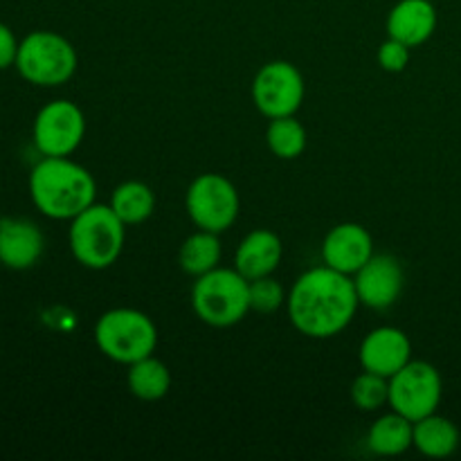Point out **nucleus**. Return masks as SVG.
<instances>
[{"instance_id": "21", "label": "nucleus", "mask_w": 461, "mask_h": 461, "mask_svg": "<svg viewBox=\"0 0 461 461\" xmlns=\"http://www.w3.org/2000/svg\"><path fill=\"white\" fill-rule=\"evenodd\" d=\"M111 207L126 225L144 223L156 210V194L142 180H126L113 189Z\"/></svg>"}, {"instance_id": "24", "label": "nucleus", "mask_w": 461, "mask_h": 461, "mask_svg": "<svg viewBox=\"0 0 461 461\" xmlns=\"http://www.w3.org/2000/svg\"><path fill=\"white\" fill-rule=\"evenodd\" d=\"M284 302H286V293H284V286L273 275H266V277L250 282V311L275 313V311L282 309Z\"/></svg>"}, {"instance_id": "25", "label": "nucleus", "mask_w": 461, "mask_h": 461, "mask_svg": "<svg viewBox=\"0 0 461 461\" xmlns=\"http://www.w3.org/2000/svg\"><path fill=\"white\" fill-rule=\"evenodd\" d=\"M410 45L401 43V41L390 39L383 41V45L378 48V63L385 72H403L410 63Z\"/></svg>"}, {"instance_id": "2", "label": "nucleus", "mask_w": 461, "mask_h": 461, "mask_svg": "<svg viewBox=\"0 0 461 461\" xmlns=\"http://www.w3.org/2000/svg\"><path fill=\"white\" fill-rule=\"evenodd\" d=\"M30 196L36 210L48 219L72 221L93 205L97 183L93 174L84 165L70 160V156H43L30 171Z\"/></svg>"}, {"instance_id": "20", "label": "nucleus", "mask_w": 461, "mask_h": 461, "mask_svg": "<svg viewBox=\"0 0 461 461\" xmlns=\"http://www.w3.org/2000/svg\"><path fill=\"white\" fill-rule=\"evenodd\" d=\"M221 255H223V248H221L219 234L207 232V230H196L180 246L178 264L187 275L201 277V275L219 268Z\"/></svg>"}, {"instance_id": "16", "label": "nucleus", "mask_w": 461, "mask_h": 461, "mask_svg": "<svg viewBox=\"0 0 461 461\" xmlns=\"http://www.w3.org/2000/svg\"><path fill=\"white\" fill-rule=\"evenodd\" d=\"M437 30V9L430 0H399L387 16V36L417 48Z\"/></svg>"}, {"instance_id": "17", "label": "nucleus", "mask_w": 461, "mask_h": 461, "mask_svg": "<svg viewBox=\"0 0 461 461\" xmlns=\"http://www.w3.org/2000/svg\"><path fill=\"white\" fill-rule=\"evenodd\" d=\"M414 446V423L403 414H383L367 432V448L381 457H399Z\"/></svg>"}, {"instance_id": "13", "label": "nucleus", "mask_w": 461, "mask_h": 461, "mask_svg": "<svg viewBox=\"0 0 461 461\" xmlns=\"http://www.w3.org/2000/svg\"><path fill=\"white\" fill-rule=\"evenodd\" d=\"M374 257V239L360 223H340L329 230L322 243V261L329 268L354 277Z\"/></svg>"}, {"instance_id": "5", "label": "nucleus", "mask_w": 461, "mask_h": 461, "mask_svg": "<svg viewBox=\"0 0 461 461\" xmlns=\"http://www.w3.org/2000/svg\"><path fill=\"white\" fill-rule=\"evenodd\" d=\"M95 342L113 363L133 365L153 356L158 347V329L147 313L122 306L99 315L95 324Z\"/></svg>"}, {"instance_id": "26", "label": "nucleus", "mask_w": 461, "mask_h": 461, "mask_svg": "<svg viewBox=\"0 0 461 461\" xmlns=\"http://www.w3.org/2000/svg\"><path fill=\"white\" fill-rule=\"evenodd\" d=\"M21 41L14 36L12 27L0 23V70H7V68L16 66V54Z\"/></svg>"}, {"instance_id": "9", "label": "nucleus", "mask_w": 461, "mask_h": 461, "mask_svg": "<svg viewBox=\"0 0 461 461\" xmlns=\"http://www.w3.org/2000/svg\"><path fill=\"white\" fill-rule=\"evenodd\" d=\"M86 117L84 111L70 99H54L45 104L34 117L32 138L43 156H72L84 142Z\"/></svg>"}, {"instance_id": "4", "label": "nucleus", "mask_w": 461, "mask_h": 461, "mask_svg": "<svg viewBox=\"0 0 461 461\" xmlns=\"http://www.w3.org/2000/svg\"><path fill=\"white\" fill-rule=\"evenodd\" d=\"M192 309L201 322L228 329L241 322L250 311V282L237 268H214L196 277Z\"/></svg>"}, {"instance_id": "1", "label": "nucleus", "mask_w": 461, "mask_h": 461, "mask_svg": "<svg viewBox=\"0 0 461 461\" xmlns=\"http://www.w3.org/2000/svg\"><path fill=\"white\" fill-rule=\"evenodd\" d=\"M358 304L354 279L324 264L300 275L286 297L293 327L302 336L315 340L345 331L354 320Z\"/></svg>"}, {"instance_id": "7", "label": "nucleus", "mask_w": 461, "mask_h": 461, "mask_svg": "<svg viewBox=\"0 0 461 461\" xmlns=\"http://www.w3.org/2000/svg\"><path fill=\"white\" fill-rule=\"evenodd\" d=\"M185 207L198 230L221 234L234 225L241 201L232 180L221 174H201L189 185Z\"/></svg>"}, {"instance_id": "6", "label": "nucleus", "mask_w": 461, "mask_h": 461, "mask_svg": "<svg viewBox=\"0 0 461 461\" xmlns=\"http://www.w3.org/2000/svg\"><path fill=\"white\" fill-rule=\"evenodd\" d=\"M77 50L57 32H30L18 45L16 70L27 84L54 88L70 81L77 72Z\"/></svg>"}, {"instance_id": "8", "label": "nucleus", "mask_w": 461, "mask_h": 461, "mask_svg": "<svg viewBox=\"0 0 461 461\" xmlns=\"http://www.w3.org/2000/svg\"><path fill=\"white\" fill-rule=\"evenodd\" d=\"M441 392L444 385L435 365L426 360H410L390 378V408L414 423L437 412Z\"/></svg>"}, {"instance_id": "22", "label": "nucleus", "mask_w": 461, "mask_h": 461, "mask_svg": "<svg viewBox=\"0 0 461 461\" xmlns=\"http://www.w3.org/2000/svg\"><path fill=\"white\" fill-rule=\"evenodd\" d=\"M266 144L282 160H295L306 149V129L295 115L275 117L266 129Z\"/></svg>"}, {"instance_id": "14", "label": "nucleus", "mask_w": 461, "mask_h": 461, "mask_svg": "<svg viewBox=\"0 0 461 461\" xmlns=\"http://www.w3.org/2000/svg\"><path fill=\"white\" fill-rule=\"evenodd\" d=\"M45 237L27 219H0V264L12 270H30L41 261Z\"/></svg>"}, {"instance_id": "19", "label": "nucleus", "mask_w": 461, "mask_h": 461, "mask_svg": "<svg viewBox=\"0 0 461 461\" xmlns=\"http://www.w3.org/2000/svg\"><path fill=\"white\" fill-rule=\"evenodd\" d=\"M126 385L131 394L140 401H160L169 394L171 390V372L162 360L156 356L138 360L129 365L126 372Z\"/></svg>"}, {"instance_id": "15", "label": "nucleus", "mask_w": 461, "mask_h": 461, "mask_svg": "<svg viewBox=\"0 0 461 461\" xmlns=\"http://www.w3.org/2000/svg\"><path fill=\"white\" fill-rule=\"evenodd\" d=\"M284 257V243L279 239V234H275L273 230H252L250 234L243 237V241L239 243L237 255H234V268L252 282V279L266 277V275H273L279 268Z\"/></svg>"}, {"instance_id": "18", "label": "nucleus", "mask_w": 461, "mask_h": 461, "mask_svg": "<svg viewBox=\"0 0 461 461\" xmlns=\"http://www.w3.org/2000/svg\"><path fill=\"white\" fill-rule=\"evenodd\" d=\"M414 448L426 457H450L459 448V430L450 419L439 414L414 421Z\"/></svg>"}, {"instance_id": "3", "label": "nucleus", "mask_w": 461, "mask_h": 461, "mask_svg": "<svg viewBox=\"0 0 461 461\" xmlns=\"http://www.w3.org/2000/svg\"><path fill=\"white\" fill-rule=\"evenodd\" d=\"M70 252L84 268L104 270L120 259L126 241V223L111 205L93 203L70 221Z\"/></svg>"}, {"instance_id": "11", "label": "nucleus", "mask_w": 461, "mask_h": 461, "mask_svg": "<svg viewBox=\"0 0 461 461\" xmlns=\"http://www.w3.org/2000/svg\"><path fill=\"white\" fill-rule=\"evenodd\" d=\"M351 279L360 304L374 311H385L394 306L403 293L405 275L396 257L374 252L372 259Z\"/></svg>"}, {"instance_id": "23", "label": "nucleus", "mask_w": 461, "mask_h": 461, "mask_svg": "<svg viewBox=\"0 0 461 461\" xmlns=\"http://www.w3.org/2000/svg\"><path fill=\"white\" fill-rule=\"evenodd\" d=\"M351 401L363 412H374L383 405H390V378L363 372L351 383Z\"/></svg>"}, {"instance_id": "12", "label": "nucleus", "mask_w": 461, "mask_h": 461, "mask_svg": "<svg viewBox=\"0 0 461 461\" xmlns=\"http://www.w3.org/2000/svg\"><path fill=\"white\" fill-rule=\"evenodd\" d=\"M358 358L365 372L392 378L412 360V342L401 329L378 327L363 338Z\"/></svg>"}, {"instance_id": "10", "label": "nucleus", "mask_w": 461, "mask_h": 461, "mask_svg": "<svg viewBox=\"0 0 461 461\" xmlns=\"http://www.w3.org/2000/svg\"><path fill=\"white\" fill-rule=\"evenodd\" d=\"M304 77L288 61H270L252 81V102L268 120L295 115L304 102Z\"/></svg>"}]
</instances>
